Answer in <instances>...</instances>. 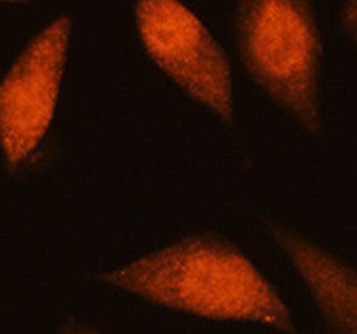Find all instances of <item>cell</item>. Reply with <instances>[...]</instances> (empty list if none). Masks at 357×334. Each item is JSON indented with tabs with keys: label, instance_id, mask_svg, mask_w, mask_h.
Returning <instances> with one entry per match:
<instances>
[{
	"label": "cell",
	"instance_id": "cell-6",
	"mask_svg": "<svg viewBox=\"0 0 357 334\" xmlns=\"http://www.w3.org/2000/svg\"><path fill=\"white\" fill-rule=\"evenodd\" d=\"M340 26L357 51V0L356 2H346L340 8Z\"/></svg>",
	"mask_w": 357,
	"mask_h": 334
},
{
	"label": "cell",
	"instance_id": "cell-7",
	"mask_svg": "<svg viewBox=\"0 0 357 334\" xmlns=\"http://www.w3.org/2000/svg\"><path fill=\"white\" fill-rule=\"evenodd\" d=\"M59 334H101L98 328H93L91 325H86L82 321H76V319H68L64 321V325L61 326Z\"/></svg>",
	"mask_w": 357,
	"mask_h": 334
},
{
	"label": "cell",
	"instance_id": "cell-2",
	"mask_svg": "<svg viewBox=\"0 0 357 334\" xmlns=\"http://www.w3.org/2000/svg\"><path fill=\"white\" fill-rule=\"evenodd\" d=\"M233 33L250 80L301 130L321 136L322 39L311 2H239Z\"/></svg>",
	"mask_w": 357,
	"mask_h": 334
},
{
	"label": "cell",
	"instance_id": "cell-1",
	"mask_svg": "<svg viewBox=\"0 0 357 334\" xmlns=\"http://www.w3.org/2000/svg\"><path fill=\"white\" fill-rule=\"evenodd\" d=\"M158 308L210 321H245L299 334L274 284L231 239L192 234L96 276Z\"/></svg>",
	"mask_w": 357,
	"mask_h": 334
},
{
	"label": "cell",
	"instance_id": "cell-4",
	"mask_svg": "<svg viewBox=\"0 0 357 334\" xmlns=\"http://www.w3.org/2000/svg\"><path fill=\"white\" fill-rule=\"evenodd\" d=\"M70 37L63 14L27 41L0 80V152L12 172L27 165L53 125Z\"/></svg>",
	"mask_w": 357,
	"mask_h": 334
},
{
	"label": "cell",
	"instance_id": "cell-3",
	"mask_svg": "<svg viewBox=\"0 0 357 334\" xmlns=\"http://www.w3.org/2000/svg\"><path fill=\"white\" fill-rule=\"evenodd\" d=\"M134 26L161 73L223 125L235 127L229 56L195 12L171 0H146L134 6Z\"/></svg>",
	"mask_w": 357,
	"mask_h": 334
},
{
	"label": "cell",
	"instance_id": "cell-5",
	"mask_svg": "<svg viewBox=\"0 0 357 334\" xmlns=\"http://www.w3.org/2000/svg\"><path fill=\"white\" fill-rule=\"evenodd\" d=\"M260 222L299 274L326 333L357 334V266L276 218Z\"/></svg>",
	"mask_w": 357,
	"mask_h": 334
}]
</instances>
